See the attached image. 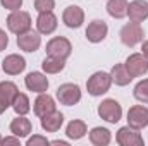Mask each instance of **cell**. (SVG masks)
I'll return each mask as SVG.
<instances>
[{
	"label": "cell",
	"instance_id": "6da1fadb",
	"mask_svg": "<svg viewBox=\"0 0 148 146\" xmlns=\"http://www.w3.org/2000/svg\"><path fill=\"white\" fill-rule=\"evenodd\" d=\"M112 86V77L110 72H103V71H97L93 72L88 81H86V89L91 96H102L105 95Z\"/></svg>",
	"mask_w": 148,
	"mask_h": 146
},
{
	"label": "cell",
	"instance_id": "7a4b0ae2",
	"mask_svg": "<svg viewBox=\"0 0 148 146\" xmlns=\"http://www.w3.org/2000/svg\"><path fill=\"white\" fill-rule=\"evenodd\" d=\"M7 29L10 31V33H14V35H23V33H26V31H29L31 29V16H29V12H26V10H12L9 16H7Z\"/></svg>",
	"mask_w": 148,
	"mask_h": 146
},
{
	"label": "cell",
	"instance_id": "3957f363",
	"mask_svg": "<svg viewBox=\"0 0 148 146\" xmlns=\"http://www.w3.org/2000/svg\"><path fill=\"white\" fill-rule=\"evenodd\" d=\"M45 50H47V55H50V57L67 60V57L73 53V43L66 36H53L52 40H48Z\"/></svg>",
	"mask_w": 148,
	"mask_h": 146
},
{
	"label": "cell",
	"instance_id": "277c9868",
	"mask_svg": "<svg viewBox=\"0 0 148 146\" xmlns=\"http://www.w3.org/2000/svg\"><path fill=\"white\" fill-rule=\"evenodd\" d=\"M98 115H100V119H103L109 124H117L122 119V107H121V103L117 100L105 98L98 105Z\"/></svg>",
	"mask_w": 148,
	"mask_h": 146
},
{
	"label": "cell",
	"instance_id": "5b68a950",
	"mask_svg": "<svg viewBox=\"0 0 148 146\" xmlns=\"http://www.w3.org/2000/svg\"><path fill=\"white\" fill-rule=\"evenodd\" d=\"M57 100L66 105V107H73L76 103L81 102V88L74 83H64L57 88V93H55Z\"/></svg>",
	"mask_w": 148,
	"mask_h": 146
},
{
	"label": "cell",
	"instance_id": "8992f818",
	"mask_svg": "<svg viewBox=\"0 0 148 146\" xmlns=\"http://www.w3.org/2000/svg\"><path fill=\"white\" fill-rule=\"evenodd\" d=\"M119 36H121V41L126 45V46H136L138 43H141L143 41V36H145V33H143V28H141V24L140 23H127V24H124L122 28H121V33H119Z\"/></svg>",
	"mask_w": 148,
	"mask_h": 146
},
{
	"label": "cell",
	"instance_id": "52a82bcc",
	"mask_svg": "<svg viewBox=\"0 0 148 146\" xmlns=\"http://www.w3.org/2000/svg\"><path fill=\"white\" fill-rule=\"evenodd\" d=\"M115 141L119 146H143V136L140 134L138 129H133L131 126H124L117 131L115 134Z\"/></svg>",
	"mask_w": 148,
	"mask_h": 146
},
{
	"label": "cell",
	"instance_id": "ba28073f",
	"mask_svg": "<svg viewBox=\"0 0 148 146\" xmlns=\"http://www.w3.org/2000/svg\"><path fill=\"white\" fill-rule=\"evenodd\" d=\"M124 65L133 77H141L148 72V59L143 53H131L126 59Z\"/></svg>",
	"mask_w": 148,
	"mask_h": 146
},
{
	"label": "cell",
	"instance_id": "9c48e42d",
	"mask_svg": "<svg viewBox=\"0 0 148 146\" xmlns=\"http://www.w3.org/2000/svg\"><path fill=\"white\" fill-rule=\"evenodd\" d=\"M127 126L133 129H145L148 126V108L143 105H133L127 110Z\"/></svg>",
	"mask_w": 148,
	"mask_h": 146
},
{
	"label": "cell",
	"instance_id": "30bf717a",
	"mask_svg": "<svg viewBox=\"0 0 148 146\" xmlns=\"http://www.w3.org/2000/svg\"><path fill=\"white\" fill-rule=\"evenodd\" d=\"M17 46H19V50H23L26 53H33L41 46V35L33 29H29L23 35H17Z\"/></svg>",
	"mask_w": 148,
	"mask_h": 146
},
{
	"label": "cell",
	"instance_id": "8fae6325",
	"mask_svg": "<svg viewBox=\"0 0 148 146\" xmlns=\"http://www.w3.org/2000/svg\"><path fill=\"white\" fill-rule=\"evenodd\" d=\"M107 33H109L107 23L102 21V19H95V21H91L88 24L84 36H86V40L90 43H100V41H103L107 38Z\"/></svg>",
	"mask_w": 148,
	"mask_h": 146
},
{
	"label": "cell",
	"instance_id": "7c38bea8",
	"mask_svg": "<svg viewBox=\"0 0 148 146\" xmlns=\"http://www.w3.org/2000/svg\"><path fill=\"white\" fill-rule=\"evenodd\" d=\"M62 21L67 28L71 29H77L83 26L84 23V10L79 7V5H69L64 9L62 12Z\"/></svg>",
	"mask_w": 148,
	"mask_h": 146
},
{
	"label": "cell",
	"instance_id": "4fadbf2b",
	"mask_svg": "<svg viewBox=\"0 0 148 146\" xmlns=\"http://www.w3.org/2000/svg\"><path fill=\"white\" fill-rule=\"evenodd\" d=\"M48 84H50L48 77L38 71H33L24 77V86L28 88V91H33V93H47Z\"/></svg>",
	"mask_w": 148,
	"mask_h": 146
},
{
	"label": "cell",
	"instance_id": "5bb4252c",
	"mask_svg": "<svg viewBox=\"0 0 148 146\" xmlns=\"http://www.w3.org/2000/svg\"><path fill=\"white\" fill-rule=\"evenodd\" d=\"M17 93H19V89H17L16 83H12V81L0 83V113H3L9 107H12V102Z\"/></svg>",
	"mask_w": 148,
	"mask_h": 146
},
{
	"label": "cell",
	"instance_id": "9a60e30c",
	"mask_svg": "<svg viewBox=\"0 0 148 146\" xmlns=\"http://www.w3.org/2000/svg\"><path fill=\"white\" fill-rule=\"evenodd\" d=\"M2 69H3V72L9 74V76H17V74L24 72V69H26V60H24V57L19 55V53H10V55H7V57L2 60Z\"/></svg>",
	"mask_w": 148,
	"mask_h": 146
},
{
	"label": "cell",
	"instance_id": "2e32d148",
	"mask_svg": "<svg viewBox=\"0 0 148 146\" xmlns=\"http://www.w3.org/2000/svg\"><path fill=\"white\" fill-rule=\"evenodd\" d=\"M53 110H57L55 100H53L48 93H38L36 100H35V103H33V112H35V115H36L38 119H41L43 115H47V113H50V112H53Z\"/></svg>",
	"mask_w": 148,
	"mask_h": 146
},
{
	"label": "cell",
	"instance_id": "e0dca14e",
	"mask_svg": "<svg viewBox=\"0 0 148 146\" xmlns=\"http://www.w3.org/2000/svg\"><path fill=\"white\" fill-rule=\"evenodd\" d=\"M59 26L57 16L53 12H41L36 17V31L40 35H52Z\"/></svg>",
	"mask_w": 148,
	"mask_h": 146
},
{
	"label": "cell",
	"instance_id": "ac0fdd59",
	"mask_svg": "<svg viewBox=\"0 0 148 146\" xmlns=\"http://www.w3.org/2000/svg\"><path fill=\"white\" fill-rule=\"evenodd\" d=\"M127 17L133 23H143L148 19V2L147 0H133L127 5Z\"/></svg>",
	"mask_w": 148,
	"mask_h": 146
},
{
	"label": "cell",
	"instance_id": "d6986e66",
	"mask_svg": "<svg viewBox=\"0 0 148 146\" xmlns=\"http://www.w3.org/2000/svg\"><path fill=\"white\" fill-rule=\"evenodd\" d=\"M40 124H41L43 131H47V132H57L62 127V124H64V115L59 110H53V112L43 115L40 119Z\"/></svg>",
	"mask_w": 148,
	"mask_h": 146
},
{
	"label": "cell",
	"instance_id": "ffe728a7",
	"mask_svg": "<svg viewBox=\"0 0 148 146\" xmlns=\"http://www.w3.org/2000/svg\"><path fill=\"white\" fill-rule=\"evenodd\" d=\"M9 129H10V132H12L14 136H17V138H26V136L31 134L33 124H31L29 119H26V115H17L16 119H12Z\"/></svg>",
	"mask_w": 148,
	"mask_h": 146
},
{
	"label": "cell",
	"instance_id": "44dd1931",
	"mask_svg": "<svg viewBox=\"0 0 148 146\" xmlns=\"http://www.w3.org/2000/svg\"><path fill=\"white\" fill-rule=\"evenodd\" d=\"M88 138H90V143L93 146H107L110 145L112 141V134L107 127H93L90 132H88Z\"/></svg>",
	"mask_w": 148,
	"mask_h": 146
},
{
	"label": "cell",
	"instance_id": "7402d4cb",
	"mask_svg": "<svg viewBox=\"0 0 148 146\" xmlns=\"http://www.w3.org/2000/svg\"><path fill=\"white\" fill-rule=\"evenodd\" d=\"M86 134H88V127H86V124H84L83 120H79V119L71 120V122L67 124V127H66V136H67L69 139H73V141L83 139Z\"/></svg>",
	"mask_w": 148,
	"mask_h": 146
},
{
	"label": "cell",
	"instance_id": "603a6c76",
	"mask_svg": "<svg viewBox=\"0 0 148 146\" xmlns=\"http://www.w3.org/2000/svg\"><path fill=\"white\" fill-rule=\"evenodd\" d=\"M110 77H112V83L117 84V86H127L134 79L131 74L127 72V69H126L124 64H115L110 71Z\"/></svg>",
	"mask_w": 148,
	"mask_h": 146
},
{
	"label": "cell",
	"instance_id": "cb8c5ba5",
	"mask_svg": "<svg viewBox=\"0 0 148 146\" xmlns=\"http://www.w3.org/2000/svg\"><path fill=\"white\" fill-rule=\"evenodd\" d=\"M127 5H129L127 0H109L105 9H107L110 17H114V19H124L127 16Z\"/></svg>",
	"mask_w": 148,
	"mask_h": 146
},
{
	"label": "cell",
	"instance_id": "d4e9b609",
	"mask_svg": "<svg viewBox=\"0 0 148 146\" xmlns=\"http://www.w3.org/2000/svg\"><path fill=\"white\" fill-rule=\"evenodd\" d=\"M64 67H66V59H57V57L47 55L41 62V69L45 74H59L64 71Z\"/></svg>",
	"mask_w": 148,
	"mask_h": 146
},
{
	"label": "cell",
	"instance_id": "484cf974",
	"mask_svg": "<svg viewBox=\"0 0 148 146\" xmlns=\"http://www.w3.org/2000/svg\"><path fill=\"white\" fill-rule=\"evenodd\" d=\"M12 108H14V112H16L17 115H26V113H29V110H31V102H29L28 95L17 93L16 98H14V102H12Z\"/></svg>",
	"mask_w": 148,
	"mask_h": 146
},
{
	"label": "cell",
	"instance_id": "4316f807",
	"mask_svg": "<svg viewBox=\"0 0 148 146\" xmlns=\"http://www.w3.org/2000/svg\"><path fill=\"white\" fill-rule=\"evenodd\" d=\"M133 95H134V98H136L140 103H148V79H141V81L134 86Z\"/></svg>",
	"mask_w": 148,
	"mask_h": 146
},
{
	"label": "cell",
	"instance_id": "83f0119b",
	"mask_svg": "<svg viewBox=\"0 0 148 146\" xmlns=\"http://www.w3.org/2000/svg\"><path fill=\"white\" fill-rule=\"evenodd\" d=\"M35 9H36L38 14H41V12H53L55 0H35Z\"/></svg>",
	"mask_w": 148,
	"mask_h": 146
},
{
	"label": "cell",
	"instance_id": "f1b7e54d",
	"mask_svg": "<svg viewBox=\"0 0 148 146\" xmlns=\"http://www.w3.org/2000/svg\"><path fill=\"white\" fill-rule=\"evenodd\" d=\"M47 145H50V141L41 134H33L31 138L26 139V146H47Z\"/></svg>",
	"mask_w": 148,
	"mask_h": 146
},
{
	"label": "cell",
	"instance_id": "f546056e",
	"mask_svg": "<svg viewBox=\"0 0 148 146\" xmlns=\"http://www.w3.org/2000/svg\"><path fill=\"white\" fill-rule=\"evenodd\" d=\"M0 3H2V7L3 9H7V10H19L21 7H23V0H0Z\"/></svg>",
	"mask_w": 148,
	"mask_h": 146
},
{
	"label": "cell",
	"instance_id": "4dcf8cb0",
	"mask_svg": "<svg viewBox=\"0 0 148 146\" xmlns=\"http://www.w3.org/2000/svg\"><path fill=\"white\" fill-rule=\"evenodd\" d=\"M2 145H16V146H21V138H17V136H7V138H3L2 139Z\"/></svg>",
	"mask_w": 148,
	"mask_h": 146
},
{
	"label": "cell",
	"instance_id": "1f68e13d",
	"mask_svg": "<svg viewBox=\"0 0 148 146\" xmlns=\"http://www.w3.org/2000/svg\"><path fill=\"white\" fill-rule=\"evenodd\" d=\"M7 45H9V36H7V33L0 28V52H3V50L7 48Z\"/></svg>",
	"mask_w": 148,
	"mask_h": 146
},
{
	"label": "cell",
	"instance_id": "d6a6232c",
	"mask_svg": "<svg viewBox=\"0 0 148 146\" xmlns=\"http://www.w3.org/2000/svg\"><path fill=\"white\" fill-rule=\"evenodd\" d=\"M141 53H143V55L148 59V40L141 41Z\"/></svg>",
	"mask_w": 148,
	"mask_h": 146
},
{
	"label": "cell",
	"instance_id": "836d02e7",
	"mask_svg": "<svg viewBox=\"0 0 148 146\" xmlns=\"http://www.w3.org/2000/svg\"><path fill=\"white\" fill-rule=\"evenodd\" d=\"M50 145H57V146H69L67 141H60V139H55V141H50Z\"/></svg>",
	"mask_w": 148,
	"mask_h": 146
},
{
	"label": "cell",
	"instance_id": "e575fe53",
	"mask_svg": "<svg viewBox=\"0 0 148 146\" xmlns=\"http://www.w3.org/2000/svg\"><path fill=\"white\" fill-rule=\"evenodd\" d=\"M2 139H3V138H2V136H0V145H2Z\"/></svg>",
	"mask_w": 148,
	"mask_h": 146
}]
</instances>
